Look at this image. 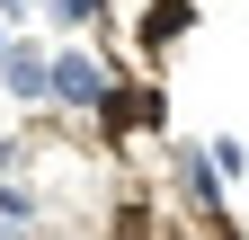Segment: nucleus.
<instances>
[{
	"instance_id": "f257e3e1",
	"label": "nucleus",
	"mask_w": 249,
	"mask_h": 240,
	"mask_svg": "<svg viewBox=\"0 0 249 240\" xmlns=\"http://www.w3.org/2000/svg\"><path fill=\"white\" fill-rule=\"evenodd\" d=\"M107 89H116V71L98 63V53L62 45V53H53V71H45V107H71V116H98V107H107Z\"/></svg>"
},
{
	"instance_id": "f03ea898",
	"label": "nucleus",
	"mask_w": 249,
	"mask_h": 240,
	"mask_svg": "<svg viewBox=\"0 0 249 240\" xmlns=\"http://www.w3.org/2000/svg\"><path fill=\"white\" fill-rule=\"evenodd\" d=\"M160 116H169V107H160V89H134V80H116V89H107V107H98V125L124 142V134H151Z\"/></svg>"
},
{
	"instance_id": "7ed1b4c3",
	"label": "nucleus",
	"mask_w": 249,
	"mask_h": 240,
	"mask_svg": "<svg viewBox=\"0 0 249 240\" xmlns=\"http://www.w3.org/2000/svg\"><path fill=\"white\" fill-rule=\"evenodd\" d=\"M45 71H53L45 45H9V53H0V89H9L18 107H45Z\"/></svg>"
},
{
	"instance_id": "20e7f679",
	"label": "nucleus",
	"mask_w": 249,
	"mask_h": 240,
	"mask_svg": "<svg viewBox=\"0 0 249 240\" xmlns=\"http://www.w3.org/2000/svg\"><path fill=\"white\" fill-rule=\"evenodd\" d=\"M187 27H196V0H151V9H142V45H151V53H169Z\"/></svg>"
},
{
	"instance_id": "39448f33",
	"label": "nucleus",
	"mask_w": 249,
	"mask_h": 240,
	"mask_svg": "<svg viewBox=\"0 0 249 240\" xmlns=\"http://www.w3.org/2000/svg\"><path fill=\"white\" fill-rule=\"evenodd\" d=\"M178 187H187V205H196L205 223L223 214V178H213V160H205V152H187V160H178Z\"/></svg>"
},
{
	"instance_id": "423d86ee",
	"label": "nucleus",
	"mask_w": 249,
	"mask_h": 240,
	"mask_svg": "<svg viewBox=\"0 0 249 240\" xmlns=\"http://www.w3.org/2000/svg\"><path fill=\"white\" fill-rule=\"evenodd\" d=\"M98 9H107V0H45L53 27H98Z\"/></svg>"
},
{
	"instance_id": "0eeeda50",
	"label": "nucleus",
	"mask_w": 249,
	"mask_h": 240,
	"mask_svg": "<svg viewBox=\"0 0 249 240\" xmlns=\"http://www.w3.org/2000/svg\"><path fill=\"white\" fill-rule=\"evenodd\" d=\"M205 160H213V178H240V169H249V152H240V142H231V134H223V142H213V152H205Z\"/></svg>"
},
{
	"instance_id": "6e6552de",
	"label": "nucleus",
	"mask_w": 249,
	"mask_h": 240,
	"mask_svg": "<svg viewBox=\"0 0 249 240\" xmlns=\"http://www.w3.org/2000/svg\"><path fill=\"white\" fill-rule=\"evenodd\" d=\"M9 9H27V0H0V18H9Z\"/></svg>"
},
{
	"instance_id": "1a4fd4ad",
	"label": "nucleus",
	"mask_w": 249,
	"mask_h": 240,
	"mask_svg": "<svg viewBox=\"0 0 249 240\" xmlns=\"http://www.w3.org/2000/svg\"><path fill=\"white\" fill-rule=\"evenodd\" d=\"M0 53H9V27H0Z\"/></svg>"
},
{
	"instance_id": "9d476101",
	"label": "nucleus",
	"mask_w": 249,
	"mask_h": 240,
	"mask_svg": "<svg viewBox=\"0 0 249 240\" xmlns=\"http://www.w3.org/2000/svg\"><path fill=\"white\" fill-rule=\"evenodd\" d=\"M27 9H36V0H27Z\"/></svg>"
}]
</instances>
